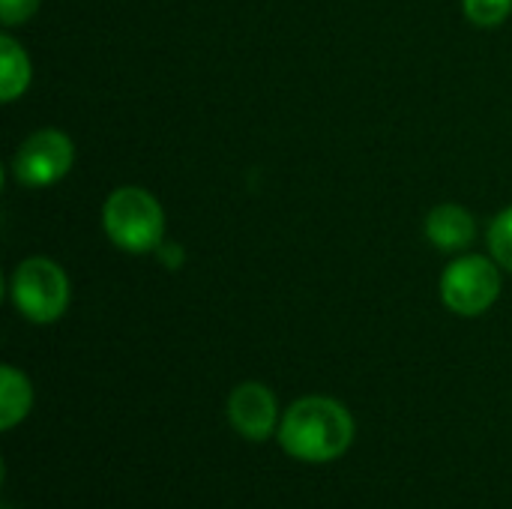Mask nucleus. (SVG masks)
<instances>
[{
	"mask_svg": "<svg viewBox=\"0 0 512 509\" xmlns=\"http://www.w3.org/2000/svg\"><path fill=\"white\" fill-rule=\"evenodd\" d=\"M42 0H0V21L6 27H15V24H24L27 18L36 15Z\"/></svg>",
	"mask_w": 512,
	"mask_h": 509,
	"instance_id": "obj_12",
	"label": "nucleus"
},
{
	"mask_svg": "<svg viewBox=\"0 0 512 509\" xmlns=\"http://www.w3.org/2000/svg\"><path fill=\"white\" fill-rule=\"evenodd\" d=\"M276 417V396L258 381L240 384L228 399V420L249 441H264L276 429Z\"/></svg>",
	"mask_w": 512,
	"mask_h": 509,
	"instance_id": "obj_6",
	"label": "nucleus"
},
{
	"mask_svg": "<svg viewBox=\"0 0 512 509\" xmlns=\"http://www.w3.org/2000/svg\"><path fill=\"white\" fill-rule=\"evenodd\" d=\"M75 162V144L60 129H36L27 135L12 159V174L21 186L45 189L60 183Z\"/></svg>",
	"mask_w": 512,
	"mask_h": 509,
	"instance_id": "obj_5",
	"label": "nucleus"
},
{
	"mask_svg": "<svg viewBox=\"0 0 512 509\" xmlns=\"http://www.w3.org/2000/svg\"><path fill=\"white\" fill-rule=\"evenodd\" d=\"M33 405V387L27 381L24 372H18L15 366H3L0 369V429L9 432L15 429Z\"/></svg>",
	"mask_w": 512,
	"mask_h": 509,
	"instance_id": "obj_9",
	"label": "nucleus"
},
{
	"mask_svg": "<svg viewBox=\"0 0 512 509\" xmlns=\"http://www.w3.org/2000/svg\"><path fill=\"white\" fill-rule=\"evenodd\" d=\"M30 78H33V66H30L24 45L15 36L3 33L0 36V99L15 102L21 93H27Z\"/></svg>",
	"mask_w": 512,
	"mask_h": 509,
	"instance_id": "obj_8",
	"label": "nucleus"
},
{
	"mask_svg": "<svg viewBox=\"0 0 512 509\" xmlns=\"http://www.w3.org/2000/svg\"><path fill=\"white\" fill-rule=\"evenodd\" d=\"M489 252L492 258L512 273V207L501 210L489 225Z\"/></svg>",
	"mask_w": 512,
	"mask_h": 509,
	"instance_id": "obj_10",
	"label": "nucleus"
},
{
	"mask_svg": "<svg viewBox=\"0 0 512 509\" xmlns=\"http://www.w3.org/2000/svg\"><path fill=\"white\" fill-rule=\"evenodd\" d=\"M462 6L468 21L486 30L501 27L512 12V0H462Z\"/></svg>",
	"mask_w": 512,
	"mask_h": 509,
	"instance_id": "obj_11",
	"label": "nucleus"
},
{
	"mask_svg": "<svg viewBox=\"0 0 512 509\" xmlns=\"http://www.w3.org/2000/svg\"><path fill=\"white\" fill-rule=\"evenodd\" d=\"M15 309L33 324H54L66 315L72 288L66 270L51 258H27L15 267L9 282Z\"/></svg>",
	"mask_w": 512,
	"mask_h": 509,
	"instance_id": "obj_3",
	"label": "nucleus"
},
{
	"mask_svg": "<svg viewBox=\"0 0 512 509\" xmlns=\"http://www.w3.org/2000/svg\"><path fill=\"white\" fill-rule=\"evenodd\" d=\"M426 240L441 252H465L477 240V219L462 204H438L426 216Z\"/></svg>",
	"mask_w": 512,
	"mask_h": 509,
	"instance_id": "obj_7",
	"label": "nucleus"
},
{
	"mask_svg": "<svg viewBox=\"0 0 512 509\" xmlns=\"http://www.w3.org/2000/svg\"><path fill=\"white\" fill-rule=\"evenodd\" d=\"M102 228L117 249L147 255L165 243V210L153 192L141 186H120L102 204Z\"/></svg>",
	"mask_w": 512,
	"mask_h": 509,
	"instance_id": "obj_2",
	"label": "nucleus"
},
{
	"mask_svg": "<svg viewBox=\"0 0 512 509\" xmlns=\"http://www.w3.org/2000/svg\"><path fill=\"white\" fill-rule=\"evenodd\" d=\"M279 441L285 453L303 462H333L339 459L354 441V420L345 405L327 396H306L297 399L282 426Z\"/></svg>",
	"mask_w": 512,
	"mask_h": 509,
	"instance_id": "obj_1",
	"label": "nucleus"
},
{
	"mask_svg": "<svg viewBox=\"0 0 512 509\" xmlns=\"http://www.w3.org/2000/svg\"><path fill=\"white\" fill-rule=\"evenodd\" d=\"M501 264L486 255H462L441 273V300L462 318L489 312L501 297Z\"/></svg>",
	"mask_w": 512,
	"mask_h": 509,
	"instance_id": "obj_4",
	"label": "nucleus"
}]
</instances>
